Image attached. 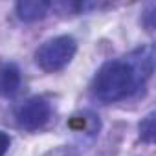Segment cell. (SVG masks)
<instances>
[{
    "mask_svg": "<svg viewBox=\"0 0 156 156\" xmlns=\"http://www.w3.org/2000/svg\"><path fill=\"white\" fill-rule=\"evenodd\" d=\"M138 87V68L127 61L105 62L92 81V94L105 101H119L130 96Z\"/></svg>",
    "mask_w": 156,
    "mask_h": 156,
    "instance_id": "6da1fadb",
    "label": "cell"
},
{
    "mask_svg": "<svg viewBox=\"0 0 156 156\" xmlns=\"http://www.w3.org/2000/svg\"><path fill=\"white\" fill-rule=\"evenodd\" d=\"M77 42L70 35H61L46 41L35 53L37 64L44 72H57L62 70L75 55Z\"/></svg>",
    "mask_w": 156,
    "mask_h": 156,
    "instance_id": "7a4b0ae2",
    "label": "cell"
},
{
    "mask_svg": "<svg viewBox=\"0 0 156 156\" xmlns=\"http://www.w3.org/2000/svg\"><path fill=\"white\" fill-rule=\"evenodd\" d=\"M51 108L50 103L42 98H31L17 110V123L20 129L26 130H37L50 119Z\"/></svg>",
    "mask_w": 156,
    "mask_h": 156,
    "instance_id": "3957f363",
    "label": "cell"
},
{
    "mask_svg": "<svg viewBox=\"0 0 156 156\" xmlns=\"http://www.w3.org/2000/svg\"><path fill=\"white\" fill-rule=\"evenodd\" d=\"M20 88V72L15 64L0 66V96L13 98Z\"/></svg>",
    "mask_w": 156,
    "mask_h": 156,
    "instance_id": "277c9868",
    "label": "cell"
},
{
    "mask_svg": "<svg viewBox=\"0 0 156 156\" xmlns=\"http://www.w3.org/2000/svg\"><path fill=\"white\" fill-rule=\"evenodd\" d=\"M50 9V2H44V0H22V2L17 4V15L20 20L26 22H33L42 19Z\"/></svg>",
    "mask_w": 156,
    "mask_h": 156,
    "instance_id": "5b68a950",
    "label": "cell"
},
{
    "mask_svg": "<svg viewBox=\"0 0 156 156\" xmlns=\"http://www.w3.org/2000/svg\"><path fill=\"white\" fill-rule=\"evenodd\" d=\"M140 132H141V140L145 141H152L154 140V116H147L141 123H140Z\"/></svg>",
    "mask_w": 156,
    "mask_h": 156,
    "instance_id": "8992f818",
    "label": "cell"
},
{
    "mask_svg": "<svg viewBox=\"0 0 156 156\" xmlns=\"http://www.w3.org/2000/svg\"><path fill=\"white\" fill-rule=\"evenodd\" d=\"M11 143V138L6 132H0V156H4L8 152V147Z\"/></svg>",
    "mask_w": 156,
    "mask_h": 156,
    "instance_id": "52a82bcc",
    "label": "cell"
}]
</instances>
